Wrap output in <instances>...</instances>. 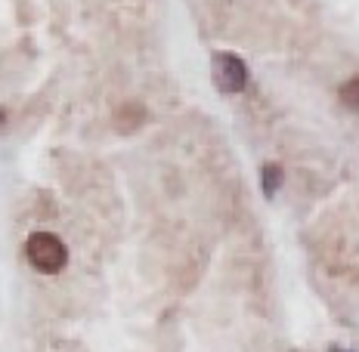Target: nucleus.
I'll use <instances>...</instances> for the list:
<instances>
[{"label": "nucleus", "instance_id": "obj_1", "mask_svg": "<svg viewBox=\"0 0 359 352\" xmlns=\"http://www.w3.org/2000/svg\"><path fill=\"white\" fill-rule=\"evenodd\" d=\"M25 260L32 263L37 272L43 275H56L62 272L69 263V247H65L53 232H34L25 241Z\"/></svg>", "mask_w": 359, "mask_h": 352}, {"label": "nucleus", "instance_id": "obj_7", "mask_svg": "<svg viewBox=\"0 0 359 352\" xmlns=\"http://www.w3.org/2000/svg\"><path fill=\"white\" fill-rule=\"evenodd\" d=\"M328 352H347V349H341V346H332V349H328Z\"/></svg>", "mask_w": 359, "mask_h": 352}, {"label": "nucleus", "instance_id": "obj_2", "mask_svg": "<svg viewBox=\"0 0 359 352\" xmlns=\"http://www.w3.org/2000/svg\"><path fill=\"white\" fill-rule=\"evenodd\" d=\"M211 71H214V84L223 93H242L248 87V65L236 53H214Z\"/></svg>", "mask_w": 359, "mask_h": 352}, {"label": "nucleus", "instance_id": "obj_3", "mask_svg": "<svg viewBox=\"0 0 359 352\" xmlns=\"http://www.w3.org/2000/svg\"><path fill=\"white\" fill-rule=\"evenodd\" d=\"M143 121H146V108L140 102H127V106L115 111V127L121 133H133L137 127H143Z\"/></svg>", "mask_w": 359, "mask_h": 352}, {"label": "nucleus", "instance_id": "obj_6", "mask_svg": "<svg viewBox=\"0 0 359 352\" xmlns=\"http://www.w3.org/2000/svg\"><path fill=\"white\" fill-rule=\"evenodd\" d=\"M4 124H6V111L0 108V127H4Z\"/></svg>", "mask_w": 359, "mask_h": 352}, {"label": "nucleus", "instance_id": "obj_5", "mask_svg": "<svg viewBox=\"0 0 359 352\" xmlns=\"http://www.w3.org/2000/svg\"><path fill=\"white\" fill-rule=\"evenodd\" d=\"M338 99H341V106H344V108L359 111V78H350L347 84H341Z\"/></svg>", "mask_w": 359, "mask_h": 352}, {"label": "nucleus", "instance_id": "obj_4", "mask_svg": "<svg viewBox=\"0 0 359 352\" xmlns=\"http://www.w3.org/2000/svg\"><path fill=\"white\" fill-rule=\"evenodd\" d=\"M260 185H264V198L273 201L276 192H279V185H282V167L279 164H264V170H260Z\"/></svg>", "mask_w": 359, "mask_h": 352}]
</instances>
